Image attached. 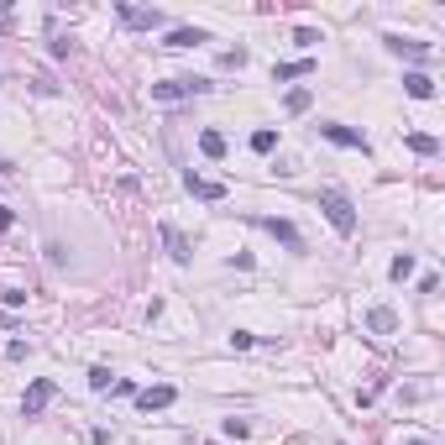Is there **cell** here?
I'll list each match as a JSON object with an SVG mask.
<instances>
[{"instance_id": "cell-1", "label": "cell", "mask_w": 445, "mask_h": 445, "mask_svg": "<svg viewBox=\"0 0 445 445\" xmlns=\"http://www.w3.org/2000/svg\"><path fill=\"white\" fill-rule=\"evenodd\" d=\"M215 84L210 79H194V73H184V79H163L152 84V105H178V100H194V94H210Z\"/></svg>"}, {"instance_id": "cell-2", "label": "cell", "mask_w": 445, "mask_h": 445, "mask_svg": "<svg viewBox=\"0 0 445 445\" xmlns=\"http://www.w3.org/2000/svg\"><path fill=\"white\" fill-rule=\"evenodd\" d=\"M315 204H320V210H325V220L335 225L340 236H351V231H356V204L346 200L340 189H320V200H315Z\"/></svg>"}, {"instance_id": "cell-3", "label": "cell", "mask_w": 445, "mask_h": 445, "mask_svg": "<svg viewBox=\"0 0 445 445\" xmlns=\"http://www.w3.org/2000/svg\"><path fill=\"white\" fill-rule=\"evenodd\" d=\"M252 225H257V231H268V236H278L288 252H304V236H299V225L283 220V215H252Z\"/></svg>"}, {"instance_id": "cell-4", "label": "cell", "mask_w": 445, "mask_h": 445, "mask_svg": "<svg viewBox=\"0 0 445 445\" xmlns=\"http://www.w3.org/2000/svg\"><path fill=\"white\" fill-rule=\"evenodd\" d=\"M116 16L131 32H157V26H168V16L157 11V6H116Z\"/></svg>"}, {"instance_id": "cell-5", "label": "cell", "mask_w": 445, "mask_h": 445, "mask_svg": "<svg viewBox=\"0 0 445 445\" xmlns=\"http://www.w3.org/2000/svg\"><path fill=\"white\" fill-rule=\"evenodd\" d=\"M53 399H58V383H53V377H37V383L21 393V414H26V419H37Z\"/></svg>"}, {"instance_id": "cell-6", "label": "cell", "mask_w": 445, "mask_h": 445, "mask_svg": "<svg viewBox=\"0 0 445 445\" xmlns=\"http://www.w3.org/2000/svg\"><path fill=\"white\" fill-rule=\"evenodd\" d=\"M320 137L335 141V147H351V152H367V137L351 126H340V121H320Z\"/></svg>"}, {"instance_id": "cell-7", "label": "cell", "mask_w": 445, "mask_h": 445, "mask_svg": "<svg viewBox=\"0 0 445 445\" xmlns=\"http://www.w3.org/2000/svg\"><path fill=\"white\" fill-rule=\"evenodd\" d=\"M173 399H178V387H173V383H157V387H137V409H141V414H152V409H168Z\"/></svg>"}, {"instance_id": "cell-8", "label": "cell", "mask_w": 445, "mask_h": 445, "mask_svg": "<svg viewBox=\"0 0 445 445\" xmlns=\"http://www.w3.org/2000/svg\"><path fill=\"white\" fill-rule=\"evenodd\" d=\"M184 189L194 194V200H204V204H220L225 200V184H210V178H200V173H184Z\"/></svg>"}, {"instance_id": "cell-9", "label": "cell", "mask_w": 445, "mask_h": 445, "mask_svg": "<svg viewBox=\"0 0 445 445\" xmlns=\"http://www.w3.org/2000/svg\"><path fill=\"white\" fill-rule=\"evenodd\" d=\"M383 42H387V53H403V58H430L435 53L430 42H414V37H399V32H387Z\"/></svg>"}, {"instance_id": "cell-10", "label": "cell", "mask_w": 445, "mask_h": 445, "mask_svg": "<svg viewBox=\"0 0 445 445\" xmlns=\"http://www.w3.org/2000/svg\"><path fill=\"white\" fill-rule=\"evenodd\" d=\"M367 330H372V335H399V315H393L387 304L367 309Z\"/></svg>"}, {"instance_id": "cell-11", "label": "cell", "mask_w": 445, "mask_h": 445, "mask_svg": "<svg viewBox=\"0 0 445 445\" xmlns=\"http://www.w3.org/2000/svg\"><path fill=\"white\" fill-rule=\"evenodd\" d=\"M163 241H168V257H173L178 268H184V262L194 257V252H189V236L178 231V225H163Z\"/></svg>"}, {"instance_id": "cell-12", "label": "cell", "mask_w": 445, "mask_h": 445, "mask_svg": "<svg viewBox=\"0 0 445 445\" xmlns=\"http://www.w3.org/2000/svg\"><path fill=\"white\" fill-rule=\"evenodd\" d=\"M304 73H315V58H293V63H278L272 69V79L288 84V79H304Z\"/></svg>"}, {"instance_id": "cell-13", "label": "cell", "mask_w": 445, "mask_h": 445, "mask_svg": "<svg viewBox=\"0 0 445 445\" xmlns=\"http://www.w3.org/2000/svg\"><path fill=\"white\" fill-rule=\"evenodd\" d=\"M403 89H409L414 100H435V79H430V73H419V69L403 73Z\"/></svg>"}, {"instance_id": "cell-14", "label": "cell", "mask_w": 445, "mask_h": 445, "mask_svg": "<svg viewBox=\"0 0 445 445\" xmlns=\"http://www.w3.org/2000/svg\"><path fill=\"white\" fill-rule=\"evenodd\" d=\"M200 42H210L200 26H173V32H168V47H200Z\"/></svg>"}, {"instance_id": "cell-15", "label": "cell", "mask_w": 445, "mask_h": 445, "mask_svg": "<svg viewBox=\"0 0 445 445\" xmlns=\"http://www.w3.org/2000/svg\"><path fill=\"white\" fill-rule=\"evenodd\" d=\"M409 152L435 157V152H440V137H430V131H409Z\"/></svg>"}, {"instance_id": "cell-16", "label": "cell", "mask_w": 445, "mask_h": 445, "mask_svg": "<svg viewBox=\"0 0 445 445\" xmlns=\"http://www.w3.org/2000/svg\"><path fill=\"white\" fill-rule=\"evenodd\" d=\"M200 152L204 157H225V137L220 131H200Z\"/></svg>"}, {"instance_id": "cell-17", "label": "cell", "mask_w": 445, "mask_h": 445, "mask_svg": "<svg viewBox=\"0 0 445 445\" xmlns=\"http://www.w3.org/2000/svg\"><path fill=\"white\" fill-rule=\"evenodd\" d=\"M272 147H278V131H272V126L252 131V152H272Z\"/></svg>"}, {"instance_id": "cell-18", "label": "cell", "mask_w": 445, "mask_h": 445, "mask_svg": "<svg viewBox=\"0 0 445 445\" xmlns=\"http://www.w3.org/2000/svg\"><path fill=\"white\" fill-rule=\"evenodd\" d=\"M309 100H315L309 89H288V100H283V105H288V116H304V110H309Z\"/></svg>"}, {"instance_id": "cell-19", "label": "cell", "mask_w": 445, "mask_h": 445, "mask_svg": "<svg viewBox=\"0 0 445 445\" xmlns=\"http://www.w3.org/2000/svg\"><path fill=\"white\" fill-rule=\"evenodd\" d=\"M387 278H393V283L414 278V257H409V252H403V257H393V268H387Z\"/></svg>"}, {"instance_id": "cell-20", "label": "cell", "mask_w": 445, "mask_h": 445, "mask_svg": "<svg viewBox=\"0 0 445 445\" xmlns=\"http://www.w3.org/2000/svg\"><path fill=\"white\" fill-rule=\"evenodd\" d=\"M220 430H225V440H246V435H252V424H246V419H225Z\"/></svg>"}, {"instance_id": "cell-21", "label": "cell", "mask_w": 445, "mask_h": 445, "mask_svg": "<svg viewBox=\"0 0 445 445\" xmlns=\"http://www.w3.org/2000/svg\"><path fill=\"white\" fill-rule=\"evenodd\" d=\"M89 387H94V393H105V387H110V367H89Z\"/></svg>"}, {"instance_id": "cell-22", "label": "cell", "mask_w": 445, "mask_h": 445, "mask_svg": "<svg viewBox=\"0 0 445 445\" xmlns=\"http://www.w3.org/2000/svg\"><path fill=\"white\" fill-rule=\"evenodd\" d=\"M0 304H6V315H11V309L26 304V293H21V288H6V293H0Z\"/></svg>"}, {"instance_id": "cell-23", "label": "cell", "mask_w": 445, "mask_h": 445, "mask_svg": "<svg viewBox=\"0 0 445 445\" xmlns=\"http://www.w3.org/2000/svg\"><path fill=\"white\" fill-rule=\"evenodd\" d=\"M252 340H257V335H252V330H231V351H246Z\"/></svg>"}, {"instance_id": "cell-24", "label": "cell", "mask_w": 445, "mask_h": 445, "mask_svg": "<svg viewBox=\"0 0 445 445\" xmlns=\"http://www.w3.org/2000/svg\"><path fill=\"white\" fill-rule=\"evenodd\" d=\"M11 225H16V215H11V210H0V231H11Z\"/></svg>"}, {"instance_id": "cell-25", "label": "cell", "mask_w": 445, "mask_h": 445, "mask_svg": "<svg viewBox=\"0 0 445 445\" xmlns=\"http://www.w3.org/2000/svg\"><path fill=\"white\" fill-rule=\"evenodd\" d=\"M0 173H11V157H0Z\"/></svg>"}, {"instance_id": "cell-26", "label": "cell", "mask_w": 445, "mask_h": 445, "mask_svg": "<svg viewBox=\"0 0 445 445\" xmlns=\"http://www.w3.org/2000/svg\"><path fill=\"white\" fill-rule=\"evenodd\" d=\"M403 445H430V440H403Z\"/></svg>"}]
</instances>
